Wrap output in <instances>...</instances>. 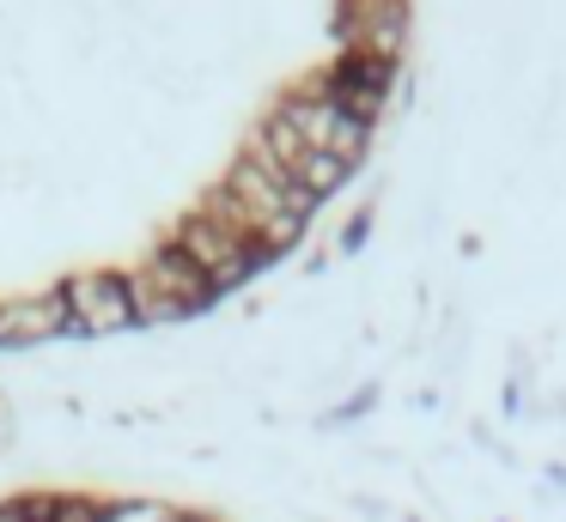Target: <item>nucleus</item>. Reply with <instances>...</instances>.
Returning a JSON list of instances; mask_svg holds the SVG:
<instances>
[{"instance_id":"obj_2","label":"nucleus","mask_w":566,"mask_h":522,"mask_svg":"<svg viewBox=\"0 0 566 522\" xmlns=\"http://www.w3.org/2000/svg\"><path fill=\"white\" fill-rule=\"evenodd\" d=\"M274 116L298 134V146H311V152H323V158H342V164H354L359 146H366V121H359L354 109L335 104L323 79L305 85V92H293Z\"/></svg>"},{"instance_id":"obj_3","label":"nucleus","mask_w":566,"mask_h":522,"mask_svg":"<svg viewBox=\"0 0 566 522\" xmlns=\"http://www.w3.org/2000/svg\"><path fill=\"white\" fill-rule=\"evenodd\" d=\"M128 298H135V316H184L213 298V279L177 243H165L140 274H128Z\"/></svg>"},{"instance_id":"obj_1","label":"nucleus","mask_w":566,"mask_h":522,"mask_svg":"<svg viewBox=\"0 0 566 522\" xmlns=\"http://www.w3.org/2000/svg\"><path fill=\"white\" fill-rule=\"evenodd\" d=\"M220 194H226V206L238 213V225H244L250 237L262 243V249H281V243H293L298 225H305V213L317 206L281 164H274L269 152H262V146H250V152L238 158V170L226 177Z\"/></svg>"},{"instance_id":"obj_4","label":"nucleus","mask_w":566,"mask_h":522,"mask_svg":"<svg viewBox=\"0 0 566 522\" xmlns=\"http://www.w3.org/2000/svg\"><path fill=\"white\" fill-rule=\"evenodd\" d=\"M62 303H67V322L80 328H123L135 322V298H128V274H74L62 286Z\"/></svg>"},{"instance_id":"obj_6","label":"nucleus","mask_w":566,"mask_h":522,"mask_svg":"<svg viewBox=\"0 0 566 522\" xmlns=\"http://www.w3.org/2000/svg\"><path fill=\"white\" fill-rule=\"evenodd\" d=\"M67 322V303L62 291L55 298H25V303H0V340H31V334H50V328Z\"/></svg>"},{"instance_id":"obj_5","label":"nucleus","mask_w":566,"mask_h":522,"mask_svg":"<svg viewBox=\"0 0 566 522\" xmlns=\"http://www.w3.org/2000/svg\"><path fill=\"white\" fill-rule=\"evenodd\" d=\"M342 36L347 55H371L390 61L396 43H402V0H342Z\"/></svg>"}]
</instances>
